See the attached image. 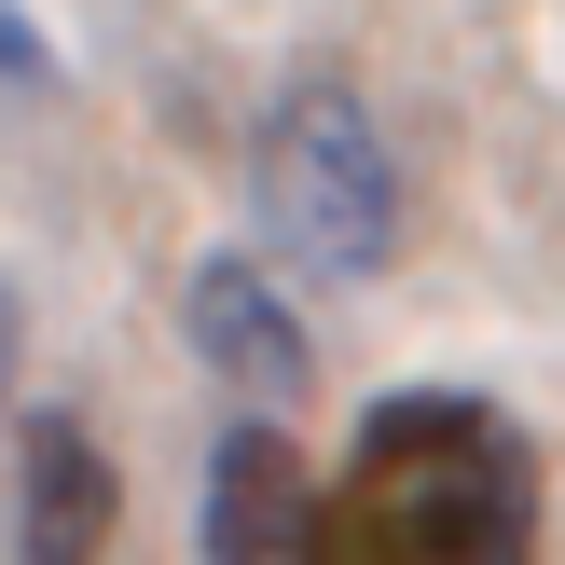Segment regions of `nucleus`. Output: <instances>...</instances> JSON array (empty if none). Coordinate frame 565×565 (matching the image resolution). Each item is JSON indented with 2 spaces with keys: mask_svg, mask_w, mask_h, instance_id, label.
Returning <instances> with one entry per match:
<instances>
[{
  "mask_svg": "<svg viewBox=\"0 0 565 565\" xmlns=\"http://www.w3.org/2000/svg\"><path fill=\"white\" fill-rule=\"evenodd\" d=\"M318 565H539V456L469 386H401L359 414Z\"/></svg>",
  "mask_w": 565,
  "mask_h": 565,
  "instance_id": "f257e3e1",
  "label": "nucleus"
},
{
  "mask_svg": "<svg viewBox=\"0 0 565 565\" xmlns=\"http://www.w3.org/2000/svg\"><path fill=\"white\" fill-rule=\"evenodd\" d=\"M248 221L290 276H386L401 263V152L359 83H290L248 138Z\"/></svg>",
  "mask_w": 565,
  "mask_h": 565,
  "instance_id": "f03ea898",
  "label": "nucleus"
},
{
  "mask_svg": "<svg viewBox=\"0 0 565 565\" xmlns=\"http://www.w3.org/2000/svg\"><path fill=\"white\" fill-rule=\"evenodd\" d=\"M318 524H331V483L303 469L290 428H221L207 456V524H193V565H318Z\"/></svg>",
  "mask_w": 565,
  "mask_h": 565,
  "instance_id": "7ed1b4c3",
  "label": "nucleus"
},
{
  "mask_svg": "<svg viewBox=\"0 0 565 565\" xmlns=\"http://www.w3.org/2000/svg\"><path fill=\"white\" fill-rule=\"evenodd\" d=\"M180 331H193V359H207L235 401H303L318 386V345H303V303L276 290V263H248V248H207V263L180 276Z\"/></svg>",
  "mask_w": 565,
  "mask_h": 565,
  "instance_id": "20e7f679",
  "label": "nucleus"
},
{
  "mask_svg": "<svg viewBox=\"0 0 565 565\" xmlns=\"http://www.w3.org/2000/svg\"><path fill=\"white\" fill-rule=\"evenodd\" d=\"M125 524V469L83 414H28L14 441V565H110Z\"/></svg>",
  "mask_w": 565,
  "mask_h": 565,
  "instance_id": "39448f33",
  "label": "nucleus"
},
{
  "mask_svg": "<svg viewBox=\"0 0 565 565\" xmlns=\"http://www.w3.org/2000/svg\"><path fill=\"white\" fill-rule=\"evenodd\" d=\"M42 83H55V55H42V28H14V14H0V97H42Z\"/></svg>",
  "mask_w": 565,
  "mask_h": 565,
  "instance_id": "423d86ee",
  "label": "nucleus"
},
{
  "mask_svg": "<svg viewBox=\"0 0 565 565\" xmlns=\"http://www.w3.org/2000/svg\"><path fill=\"white\" fill-rule=\"evenodd\" d=\"M14 359H28V303L0 290V414H14Z\"/></svg>",
  "mask_w": 565,
  "mask_h": 565,
  "instance_id": "0eeeda50",
  "label": "nucleus"
}]
</instances>
